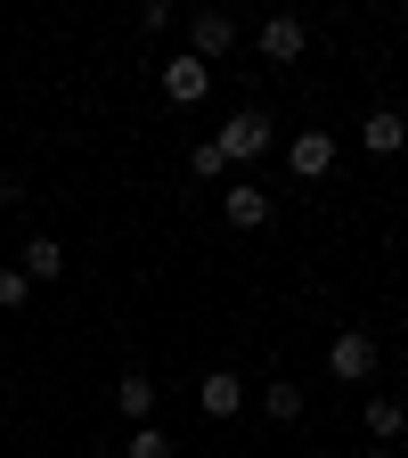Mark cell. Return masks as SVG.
<instances>
[{"instance_id": "1", "label": "cell", "mask_w": 408, "mask_h": 458, "mask_svg": "<svg viewBox=\"0 0 408 458\" xmlns=\"http://www.w3.org/2000/svg\"><path fill=\"white\" fill-rule=\"evenodd\" d=\"M270 140H278V123H270L262 106H237V114H229V123L212 131V148L229 156V172H237V164H254V156H262Z\"/></svg>"}, {"instance_id": "2", "label": "cell", "mask_w": 408, "mask_h": 458, "mask_svg": "<svg viewBox=\"0 0 408 458\" xmlns=\"http://www.w3.org/2000/svg\"><path fill=\"white\" fill-rule=\"evenodd\" d=\"M327 377L335 385H368L376 377V335L368 327H335L327 335Z\"/></svg>"}, {"instance_id": "3", "label": "cell", "mask_w": 408, "mask_h": 458, "mask_svg": "<svg viewBox=\"0 0 408 458\" xmlns=\"http://www.w3.org/2000/svg\"><path fill=\"white\" fill-rule=\"evenodd\" d=\"M254 49L270 57V66H295V57L311 49V25H303L295 9H278V17H262V33H254Z\"/></svg>"}, {"instance_id": "4", "label": "cell", "mask_w": 408, "mask_h": 458, "mask_svg": "<svg viewBox=\"0 0 408 458\" xmlns=\"http://www.w3.org/2000/svg\"><path fill=\"white\" fill-rule=\"evenodd\" d=\"M229 49H237V17H229V9H196L188 17V57L212 66V57H229Z\"/></svg>"}, {"instance_id": "5", "label": "cell", "mask_w": 408, "mask_h": 458, "mask_svg": "<svg viewBox=\"0 0 408 458\" xmlns=\"http://www.w3.org/2000/svg\"><path fill=\"white\" fill-rule=\"evenodd\" d=\"M246 401H254V393H246L237 369H204V377H196V410H204V418H237Z\"/></svg>"}, {"instance_id": "6", "label": "cell", "mask_w": 408, "mask_h": 458, "mask_svg": "<svg viewBox=\"0 0 408 458\" xmlns=\"http://www.w3.org/2000/svg\"><path fill=\"white\" fill-rule=\"evenodd\" d=\"M286 172H295V181H327L335 172V131H295L286 140Z\"/></svg>"}, {"instance_id": "7", "label": "cell", "mask_w": 408, "mask_h": 458, "mask_svg": "<svg viewBox=\"0 0 408 458\" xmlns=\"http://www.w3.org/2000/svg\"><path fill=\"white\" fill-rule=\"evenodd\" d=\"M270 213H278V205L262 197V181H229V189H221V221H229V229H270Z\"/></svg>"}, {"instance_id": "8", "label": "cell", "mask_w": 408, "mask_h": 458, "mask_svg": "<svg viewBox=\"0 0 408 458\" xmlns=\"http://www.w3.org/2000/svg\"><path fill=\"white\" fill-rule=\"evenodd\" d=\"M204 90H212V66H204V57H188V49L163 57V98H171V106H196Z\"/></svg>"}, {"instance_id": "9", "label": "cell", "mask_w": 408, "mask_h": 458, "mask_svg": "<svg viewBox=\"0 0 408 458\" xmlns=\"http://www.w3.org/2000/svg\"><path fill=\"white\" fill-rule=\"evenodd\" d=\"M368 434H376V450H400V434H408V401L400 393H368Z\"/></svg>"}, {"instance_id": "10", "label": "cell", "mask_w": 408, "mask_h": 458, "mask_svg": "<svg viewBox=\"0 0 408 458\" xmlns=\"http://www.w3.org/2000/svg\"><path fill=\"white\" fill-rule=\"evenodd\" d=\"M17 270H25L33 286H57V278H66V246H57V238H49V229H41V238H25V254H17Z\"/></svg>"}, {"instance_id": "11", "label": "cell", "mask_w": 408, "mask_h": 458, "mask_svg": "<svg viewBox=\"0 0 408 458\" xmlns=\"http://www.w3.org/2000/svg\"><path fill=\"white\" fill-rule=\"evenodd\" d=\"M114 410H123L131 426H155V377H147V369H123V385H114Z\"/></svg>"}, {"instance_id": "12", "label": "cell", "mask_w": 408, "mask_h": 458, "mask_svg": "<svg viewBox=\"0 0 408 458\" xmlns=\"http://www.w3.org/2000/svg\"><path fill=\"white\" fill-rule=\"evenodd\" d=\"M360 148H368V156H400V148H408V123H400L392 106H376L368 123H360Z\"/></svg>"}, {"instance_id": "13", "label": "cell", "mask_w": 408, "mask_h": 458, "mask_svg": "<svg viewBox=\"0 0 408 458\" xmlns=\"http://www.w3.org/2000/svg\"><path fill=\"white\" fill-rule=\"evenodd\" d=\"M262 418H270V426H295V418H303V385H286V377L262 385Z\"/></svg>"}, {"instance_id": "14", "label": "cell", "mask_w": 408, "mask_h": 458, "mask_svg": "<svg viewBox=\"0 0 408 458\" xmlns=\"http://www.w3.org/2000/svg\"><path fill=\"white\" fill-rule=\"evenodd\" d=\"M188 181H229V156H221L212 140H196V148H188Z\"/></svg>"}, {"instance_id": "15", "label": "cell", "mask_w": 408, "mask_h": 458, "mask_svg": "<svg viewBox=\"0 0 408 458\" xmlns=\"http://www.w3.org/2000/svg\"><path fill=\"white\" fill-rule=\"evenodd\" d=\"M25 303H33V278L17 262H0V311H25Z\"/></svg>"}, {"instance_id": "16", "label": "cell", "mask_w": 408, "mask_h": 458, "mask_svg": "<svg viewBox=\"0 0 408 458\" xmlns=\"http://www.w3.org/2000/svg\"><path fill=\"white\" fill-rule=\"evenodd\" d=\"M123 458H171V434L163 426H131V450Z\"/></svg>"}, {"instance_id": "17", "label": "cell", "mask_w": 408, "mask_h": 458, "mask_svg": "<svg viewBox=\"0 0 408 458\" xmlns=\"http://www.w3.org/2000/svg\"><path fill=\"white\" fill-rule=\"evenodd\" d=\"M139 25H147V33H171L180 17H171V0H147V9H139Z\"/></svg>"}, {"instance_id": "18", "label": "cell", "mask_w": 408, "mask_h": 458, "mask_svg": "<svg viewBox=\"0 0 408 458\" xmlns=\"http://www.w3.org/2000/svg\"><path fill=\"white\" fill-rule=\"evenodd\" d=\"M0 205H25V172H0Z\"/></svg>"}, {"instance_id": "19", "label": "cell", "mask_w": 408, "mask_h": 458, "mask_svg": "<svg viewBox=\"0 0 408 458\" xmlns=\"http://www.w3.org/2000/svg\"><path fill=\"white\" fill-rule=\"evenodd\" d=\"M360 458H400V450H360Z\"/></svg>"}]
</instances>
